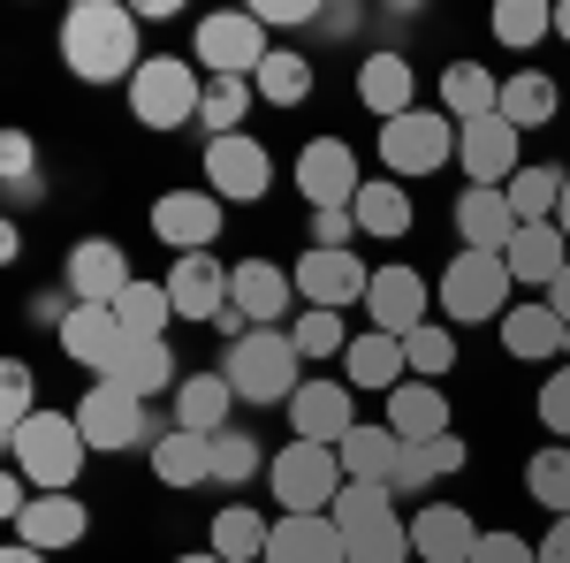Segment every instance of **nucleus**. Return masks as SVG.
Returning a JSON list of instances; mask_svg holds the SVG:
<instances>
[{"mask_svg":"<svg viewBox=\"0 0 570 563\" xmlns=\"http://www.w3.org/2000/svg\"><path fill=\"white\" fill-rule=\"evenodd\" d=\"M61 61H69L77 85H130L137 69H145V54H137V8H122V0H77L61 16Z\"/></svg>","mask_w":570,"mask_h":563,"instance_id":"1","label":"nucleus"},{"mask_svg":"<svg viewBox=\"0 0 570 563\" xmlns=\"http://www.w3.org/2000/svg\"><path fill=\"white\" fill-rule=\"evenodd\" d=\"M8 457H16V473L31 479L39 495H69L77 473H85V457H91V441H85V427H77V411H53V404H46L39 419L8 427Z\"/></svg>","mask_w":570,"mask_h":563,"instance_id":"2","label":"nucleus"},{"mask_svg":"<svg viewBox=\"0 0 570 563\" xmlns=\"http://www.w3.org/2000/svg\"><path fill=\"white\" fill-rule=\"evenodd\" d=\"M266 487H274L282 518H327L335 495L351 487V473H343V449H327V441H297V434H289V449L266 465Z\"/></svg>","mask_w":570,"mask_h":563,"instance_id":"3","label":"nucleus"},{"mask_svg":"<svg viewBox=\"0 0 570 563\" xmlns=\"http://www.w3.org/2000/svg\"><path fill=\"white\" fill-rule=\"evenodd\" d=\"M327 518L343 525L351 563H411V525L395 518V487H381V479H351Z\"/></svg>","mask_w":570,"mask_h":563,"instance_id":"4","label":"nucleus"},{"mask_svg":"<svg viewBox=\"0 0 570 563\" xmlns=\"http://www.w3.org/2000/svg\"><path fill=\"white\" fill-rule=\"evenodd\" d=\"M305 350L289 343V328H252L244 343L220 358V373H228V389L236 404H289V396L305 389Z\"/></svg>","mask_w":570,"mask_h":563,"instance_id":"5","label":"nucleus"},{"mask_svg":"<svg viewBox=\"0 0 570 563\" xmlns=\"http://www.w3.org/2000/svg\"><path fill=\"white\" fill-rule=\"evenodd\" d=\"M510 290H518V274H510L502 252H456V260L441 266V282H434V304L449 312V328H480V320L502 328Z\"/></svg>","mask_w":570,"mask_h":563,"instance_id":"6","label":"nucleus"},{"mask_svg":"<svg viewBox=\"0 0 570 563\" xmlns=\"http://www.w3.org/2000/svg\"><path fill=\"white\" fill-rule=\"evenodd\" d=\"M198 99H206V77L176 61V54H145V69L130 77V115L145 130H183L198 123Z\"/></svg>","mask_w":570,"mask_h":563,"instance_id":"7","label":"nucleus"},{"mask_svg":"<svg viewBox=\"0 0 570 563\" xmlns=\"http://www.w3.org/2000/svg\"><path fill=\"white\" fill-rule=\"evenodd\" d=\"M456 161V123L441 115V107H411V115H395L381 123V168L395 183H411V175H434Z\"/></svg>","mask_w":570,"mask_h":563,"instance_id":"8","label":"nucleus"},{"mask_svg":"<svg viewBox=\"0 0 570 563\" xmlns=\"http://www.w3.org/2000/svg\"><path fill=\"white\" fill-rule=\"evenodd\" d=\"M274 54L266 46V23L252 8H220L198 23V39H190V61L206 69V77H259V61Z\"/></svg>","mask_w":570,"mask_h":563,"instance_id":"9","label":"nucleus"},{"mask_svg":"<svg viewBox=\"0 0 570 563\" xmlns=\"http://www.w3.org/2000/svg\"><path fill=\"white\" fill-rule=\"evenodd\" d=\"M289 183L305 191L312 214H327V206H357V191H365V168H357L351 137H312L305 153H297V168Z\"/></svg>","mask_w":570,"mask_h":563,"instance_id":"10","label":"nucleus"},{"mask_svg":"<svg viewBox=\"0 0 570 563\" xmlns=\"http://www.w3.org/2000/svg\"><path fill=\"white\" fill-rule=\"evenodd\" d=\"M206 191H214L220 206H252V198H266V183H274V161H266L259 137H206Z\"/></svg>","mask_w":570,"mask_h":563,"instance_id":"11","label":"nucleus"},{"mask_svg":"<svg viewBox=\"0 0 570 563\" xmlns=\"http://www.w3.org/2000/svg\"><path fill=\"white\" fill-rule=\"evenodd\" d=\"M365 312H373V328H381V336L411 343V336L426 328V312H434V282H426L419 266H373Z\"/></svg>","mask_w":570,"mask_h":563,"instance_id":"12","label":"nucleus"},{"mask_svg":"<svg viewBox=\"0 0 570 563\" xmlns=\"http://www.w3.org/2000/svg\"><path fill=\"white\" fill-rule=\"evenodd\" d=\"M289 282H297V298L320 304V312H343V304H365V290H373V266L357 260V252H320L312 244L305 260L289 266Z\"/></svg>","mask_w":570,"mask_h":563,"instance_id":"13","label":"nucleus"},{"mask_svg":"<svg viewBox=\"0 0 570 563\" xmlns=\"http://www.w3.org/2000/svg\"><path fill=\"white\" fill-rule=\"evenodd\" d=\"M61 282H69V304H115L137 274H130V252H122L115 236H77Z\"/></svg>","mask_w":570,"mask_h":563,"instance_id":"14","label":"nucleus"},{"mask_svg":"<svg viewBox=\"0 0 570 563\" xmlns=\"http://www.w3.org/2000/svg\"><path fill=\"white\" fill-rule=\"evenodd\" d=\"M77 427H85V441L91 449H137L145 441V396H130V389H115V381H91L85 396H77Z\"/></svg>","mask_w":570,"mask_h":563,"instance_id":"15","label":"nucleus"},{"mask_svg":"<svg viewBox=\"0 0 570 563\" xmlns=\"http://www.w3.org/2000/svg\"><path fill=\"white\" fill-rule=\"evenodd\" d=\"M289 427H297V441L343 449V434L357 427V389L351 381H305V389L289 396Z\"/></svg>","mask_w":570,"mask_h":563,"instance_id":"16","label":"nucleus"},{"mask_svg":"<svg viewBox=\"0 0 570 563\" xmlns=\"http://www.w3.org/2000/svg\"><path fill=\"white\" fill-rule=\"evenodd\" d=\"M153 236L176 244V260L206 252L220 236V198L214 191H168V198H153Z\"/></svg>","mask_w":570,"mask_h":563,"instance_id":"17","label":"nucleus"},{"mask_svg":"<svg viewBox=\"0 0 570 563\" xmlns=\"http://www.w3.org/2000/svg\"><path fill=\"white\" fill-rule=\"evenodd\" d=\"M456 168H464V183H480V191H502V183L518 175V130H510L502 115L464 123V130H456Z\"/></svg>","mask_w":570,"mask_h":563,"instance_id":"18","label":"nucleus"},{"mask_svg":"<svg viewBox=\"0 0 570 563\" xmlns=\"http://www.w3.org/2000/svg\"><path fill=\"white\" fill-rule=\"evenodd\" d=\"M289 290H297V282L274 260H236L228 266V304H236L252 328H282V320H289Z\"/></svg>","mask_w":570,"mask_h":563,"instance_id":"19","label":"nucleus"},{"mask_svg":"<svg viewBox=\"0 0 570 563\" xmlns=\"http://www.w3.org/2000/svg\"><path fill=\"white\" fill-rule=\"evenodd\" d=\"M168 298H176V320H206L214 328L228 312V266L214 252H190V260L168 266Z\"/></svg>","mask_w":570,"mask_h":563,"instance_id":"20","label":"nucleus"},{"mask_svg":"<svg viewBox=\"0 0 570 563\" xmlns=\"http://www.w3.org/2000/svg\"><path fill=\"white\" fill-rule=\"evenodd\" d=\"M472 549H480V525L456 503H426L411 518V556L419 563H472Z\"/></svg>","mask_w":570,"mask_h":563,"instance_id":"21","label":"nucleus"},{"mask_svg":"<svg viewBox=\"0 0 570 563\" xmlns=\"http://www.w3.org/2000/svg\"><path fill=\"white\" fill-rule=\"evenodd\" d=\"M518 229L525 221L510 214V191H480V183L456 191V236H464V252H510Z\"/></svg>","mask_w":570,"mask_h":563,"instance_id":"22","label":"nucleus"},{"mask_svg":"<svg viewBox=\"0 0 570 563\" xmlns=\"http://www.w3.org/2000/svg\"><path fill=\"white\" fill-rule=\"evenodd\" d=\"M122 320H115V304H77L69 320H61V350H69V366H91L99 381H107V366L122 358Z\"/></svg>","mask_w":570,"mask_h":563,"instance_id":"23","label":"nucleus"},{"mask_svg":"<svg viewBox=\"0 0 570 563\" xmlns=\"http://www.w3.org/2000/svg\"><path fill=\"white\" fill-rule=\"evenodd\" d=\"M357 99H365V115H381V123H395V115H411L419 107V69L403 61V54H365L357 61Z\"/></svg>","mask_w":570,"mask_h":563,"instance_id":"24","label":"nucleus"},{"mask_svg":"<svg viewBox=\"0 0 570 563\" xmlns=\"http://www.w3.org/2000/svg\"><path fill=\"white\" fill-rule=\"evenodd\" d=\"M563 343H570V328H563V312H556L548 298L502 312V350H510L518 366H548V358H563Z\"/></svg>","mask_w":570,"mask_h":563,"instance_id":"25","label":"nucleus"},{"mask_svg":"<svg viewBox=\"0 0 570 563\" xmlns=\"http://www.w3.org/2000/svg\"><path fill=\"white\" fill-rule=\"evenodd\" d=\"M502 260H510V274H518L525 290L548 298V290H556V274L570 266V236L556 229V221H525V229L510 236V252H502Z\"/></svg>","mask_w":570,"mask_h":563,"instance_id":"26","label":"nucleus"},{"mask_svg":"<svg viewBox=\"0 0 570 563\" xmlns=\"http://www.w3.org/2000/svg\"><path fill=\"white\" fill-rule=\"evenodd\" d=\"M266 563H351V541L335 518H274Z\"/></svg>","mask_w":570,"mask_h":563,"instance_id":"27","label":"nucleus"},{"mask_svg":"<svg viewBox=\"0 0 570 563\" xmlns=\"http://www.w3.org/2000/svg\"><path fill=\"white\" fill-rule=\"evenodd\" d=\"M153 479L160 487H206L214 479V434H190V427L153 434Z\"/></svg>","mask_w":570,"mask_h":563,"instance_id":"28","label":"nucleus"},{"mask_svg":"<svg viewBox=\"0 0 570 563\" xmlns=\"http://www.w3.org/2000/svg\"><path fill=\"white\" fill-rule=\"evenodd\" d=\"M91 533V511L77 503V495H39L31 511H23V525H16V541H31L39 556H53V549H77Z\"/></svg>","mask_w":570,"mask_h":563,"instance_id":"29","label":"nucleus"},{"mask_svg":"<svg viewBox=\"0 0 570 563\" xmlns=\"http://www.w3.org/2000/svg\"><path fill=\"white\" fill-rule=\"evenodd\" d=\"M441 115H449L456 130L502 115V77H487L480 61H449V69H441Z\"/></svg>","mask_w":570,"mask_h":563,"instance_id":"30","label":"nucleus"},{"mask_svg":"<svg viewBox=\"0 0 570 563\" xmlns=\"http://www.w3.org/2000/svg\"><path fill=\"white\" fill-rule=\"evenodd\" d=\"M563 115V91L548 69H518V77H502V123L525 137V130H548Z\"/></svg>","mask_w":570,"mask_h":563,"instance_id":"31","label":"nucleus"},{"mask_svg":"<svg viewBox=\"0 0 570 563\" xmlns=\"http://www.w3.org/2000/svg\"><path fill=\"white\" fill-rule=\"evenodd\" d=\"M107 381H115V389H130V396H168V389H183L168 336H160V343H137V336H130V343H122V358L107 366Z\"/></svg>","mask_w":570,"mask_h":563,"instance_id":"32","label":"nucleus"},{"mask_svg":"<svg viewBox=\"0 0 570 563\" xmlns=\"http://www.w3.org/2000/svg\"><path fill=\"white\" fill-rule=\"evenodd\" d=\"M343 366H351V389H373V396H389V389H403L411 373V358H403V343L395 336H381V328H365L351 350H343Z\"/></svg>","mask_w":570,"mask_h":563,"instance_id":"33","label":"nucleus"},{"mask_svg":"<svg viewBox=\"0 0 570 563\" xmlns=\"http://www.w3.org/2000/svg\"><path fill=\"white\" fill-rule=\"evenodd\" d=\"M389 427L403 434V441L449 434V396H441V381H403V389H389Z\"/></svg>","mask_w":570,"mask_h":563,"instance_id":"34","label":"nucleus"},{"mask_svg":"<svg viewBox=\"0 0 570 563\" xmlns=\"http://www.w3.org/2000/svg\"><path fill=\"white\" fill-rule=\"evenodd\" d=\"M395 465H403V434H395L389 419H381V427L357 419V427L343 434V473H351V479H381V487H389Z\"/></svg>","mask_w":570,"mask_h":563,"instance_id":"35","label":"nucleus"},{"mask_svg":"<svg viewBox=\"0 0 570 563\" xmlns=\"http://www.w3.org/2000/svg\"><path fill=\"white\" fill-rule=\"evenodd\" d=\"M228 404H236L228 373H183V389H176V427H190V434H228Z\"/></svg>","mask_w":570,"mask_h":563,"instance_id":"36","label":"nucleus"},{"mask_svg":"<svg viewBox=\"0 0 570 563\" xmlns=\"http://www.w3.org/2000/svg\"><path fill=\"white\" fill-rule=\"evenodd\" d=\"M115 320H122V336H137V343H160V336H168V320H176L168 282H145V274H137L130 290L115 298Z\"/></svg>","mask_w":570,"mask_h":563,"instance_id":"37","label":"nucleus"},{"mask_svg":"<svg viewBox=\"0 0 570 563\" xmlns=\"http://www.w3.org/2000/svg\"><path fill=\"white\" fill-rule=\"evenodd\" d=\"M357 236H373V244H389V236H403L411 229V191L395 183V175H381V183H365L357 191Z\"/></svg>","mask_w":570,"mask_h":563,"instance_id":"38","label":"nucleus"},{"mask_svg":"<svg viewBox=\"0 0 570 563\" xmlns=\"http://www.w3.org/2000/svg\"><path fill=\"white\" fill-rule=\"evenodd\" d=\"M464 465V441L456 434H434V441H403V465H395V495H411V487H434V479H449Z\"/></svg>","mask_w":570,"mask_h":563,"instance_id":"39","label":"nucleus"},{"mask_svg":"<svg viewBox=\"0 0 570 563\" xmlns=\"http://www.w3.org/2000/svg\"><path fill=\"white\" fill-rule=\"evenodd\" d=\"M206 541H214V556H220V563H266V541H274V525H266L259 511H244V503H228V511L214 518V533H206Z\"/></svg>","mask_w":570,"mask_h":563,"instance_id":"40","label":"nucleus"},{"mask_svg":"<svg viewBox=\"0 0 570 563\" xmlns=\"http://www.w3.org/2000/svg\"><path fill=\"white\" fill-rule=\"evenodd\" d=\"M252 85H259L266 107H305V99H312V61L297 54V46H274V54L259 61V77H252Z\"/></svg>","mask_w":570,"mask_h":563,"instance_id":"41","label":"nucleus"},{"mask_svg":"<svg viewBox=\"0 0 570 563\" xmlns=\"http://www.w3.org/2000/svg\"><path fill=\"white\" fill-rule=\"evenodd\" d=\"M502 191H510V214H518V221H556V206H563V191H570V175H563V168H518Z\"/></svg>","mask_w":570,"mask_h":563,"instance_id":"42","label":"nucleus"},{"mask_svg":"<svg viewBox=\"0 0 570 563\" xmlns=\"http://www.w3.org/2000/svg\"><path fill=\"white\" fill-rule=\"evenodd\" d=\"M525 495L540 503V511L570 518V441H556V449H532V457H525Z\"/></svg>","mask_w":570,"mask_h":563,"instance_id":"43","label":"nucleus"},{"mask_svg":"<svg viewBox=\"0 0 570 563\" xmlns=\"http://www.w3.org/2000/svg\"><path fill=\"white\" fill-rule=\"evenodd\" d=\"M252 77H206V99H198V123H206V137H236V123L252 115Z\"/></svg>","mask_w":570,"mask_h":563,"instance_id":"44","label":"nucleus"},{"mask_svg":"<svg viewBox=\"0 0 570 563\" xmlns=\"http://www.w3.org/2000/svg\"><path fill=\"white\" fill-rule=\"evenodd\" d=\"M548 31H556V8H548V0H502V8H494V39L518 46V54L540 46Z\"/></svg>","mask_w":570,"mask_h":563,"instance_id":"45","label":"nucleus"},{"mask_svg":"<svg viewBox=\"0 0 570 563\" xmlns=\"http://www.w3.org/2000/svg\"><path fill=\"white\" fill-rule=\"evenodd\" d=\"M0 175H8V198H16V206H31V198L46 191V183H39V145H31L23 130L0 137Z\"/></svg>","mask_w":570,"mask_h":563,"instance_id":"46","label":"nucleus"},{"mask_svg":"<svg viewBox=\"0 0 570 563\" xmlns=\"http://www.w3.org/2000/svg\"><path fill=\"white\" fill-rule=\"evenodd\" d=\"M39 411H46V404H39L31 366H23V358H8V366H0V434L23 427V419H39Z\"/></svg>","mask_w":570,"mask_h":563,"instance_id":"47","label":"nucleus"},{"mask_svg":"<svg viewBox=\"0 0 570 563\" xmlns=\"http://www.w3.org/2000/svg\"><path fill=\"white\" fill-rule=\"evenodd\" d=\"M403 358H411V381H441V373L456 366V336H449L441 320H426V328L403 343Z\"/></svg>","mask_w":570,"mask_h":563,"instance_id":"48","label":"nucleus"},{"mask_svg":"<svg viewBox=\"0 0 570 563\" xmlns=\"http://www.w3.org/2000/svg\"><path fill=\"white\" fill-rule=\"evenodd\" d=\"M259 441H252V434L244 427H228V434H214V479L220 487H244V479H259Z\"/></svg>","mask_w":570,"mask_h":563,"instance_id":"49","label":"nucleus"},{"mask_svg":"<svg viewBox=\"0 0 570 563\" xmlns=\"http://www.w3.org/2000/svg\"><path fill=\"white\" fill-rule=\"evenodd\" d=\"M289 343L305 350V358H335V350H351V343H343V312H320V304H305V312L289 320Z\"/></svg>","mask_w":570,"mask_h":563,"instance_id":"50","label":"nucleus"},{"mask_svg":"<svg viewBox=\"0 0 570 563\" xmlns=\"http://www.w3.org/2000/svg\"><path fill=\"white\" fill-rule=\"evenodd\" d=\"M540 427H556V441H570V366L540 381Z\"/></svg>","mask_w":570,"mask_h":563,"instance_id":"51","label":"nucleus"},{"mask_svg":"<svg viewBox=\"0 0 570 563\" xmlns=\"http://www.w3.org/2000/svg\"><path fill=\"white\" fill-rule=\"evenodd\" d=\"M472 563H540V549L494 525V533H480V549H472Z\"/></svg>","mask_w":570,"mask_h":563,"instance_id":"52","label":"nucleus"},{"mask_svg":"<svg viewBox=\"0 0 570 563\" xmlns=\"http://www.w3.org/2000/svg\"><path fill=\"white\" fill-rule=\"evenodd\" d=\"M252 16H259L266 31H274V23H320V8H312V0H259Z\"/></svg>","mask_w":570,"mask_h":563,"instance_id":"53","label":"nucleus"},{"mask_svg":"<svg viewBox=\"0 0 570 563\" xmlns=\"http://www.w3.org/2000/svg\"><path fill=\"white\" fill-rule=\"evenodd\" d=\"M540 563H570V518L548 525V541H540Z\"/></svg>","mask_w":570,"mask_h":563,"instance_id":"54","label":"nucleus"},{"mask_svg":"<svg viewBox=\"0 0 570 563\" xmlns=\"http://www.w3.org/2000/svg\"><path fill=\"white\" fill-rule=\"evenodd\" d=\"M548 304L563 312V328H570V266H563V274H556V290H548Z\"/></svg>","mask_w":570,"mask_h":563,"instance_id":"55","label":"nucleus"},{"mask_svg":"<svg viewBox=\"0 0 570 563\" xmlns=\"http://www.w3.org/2000/svg\"><path fill=\"white\" fill-rule=\"evenodd\" d=\"M0 563H46V556L31 549V541H8V549H0Z\"/></svg>","mask_w":570,"mask_h":563,"instance_id":"56","label":"nucleus"},{"mask_svg":"<svg viewBox=\"0 0 570 563\" xmlns=\"http://www.w3.org/2000/svg\"><path fill=\"white\" fill-rule=\"evenodd\" d=\"M556 39H570V0H563V8H556Z\"/></svg>","mask_w":570,"mask_h":563,"instance_id":"57","label":"nucleus"},{"mask_svg":"<svg viewBox=\"0 0 570 563\" xmlns=\"http://www.w3.org/2000/svg\"><path fill=\"white\" fill-rule=\"evenodd\" d=\"M176 563H220V556H214V549H190V556H176Z\"/></svg>","mask_w":570,"mask_h":563,"instance_id":"58","label":"nucleus"},{"mask_svg":"<svg viewBox=\"0 0 570 563\" xmlns=\"http://www.w3.org/2000/svg\"><path fill=\"white\" fill-rule=\"evenodd\" d=\"M556 229H563V236H570V191H563V206H556Z\"/></svg>","mask_w":570,"mask_h":563,"instance_id":"59","label":"nucleus"},{"mask_svg":"<svg viewBox=\"0 0 570 563\" xmlns=\"http://www.w3.org/2000/svg\"><path fill=\"white\" fill-rule=\"evenodd\" d=\"M563 366H570V343H563Z\"/></svg>","mask_w":570,"mask_h":563,"instance_id":"60","label":"nucleus"}]
</instances>
